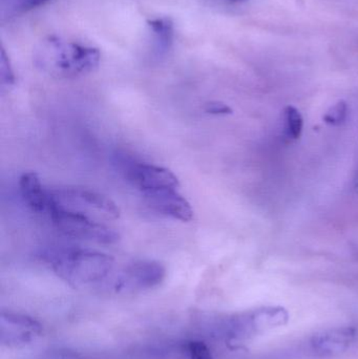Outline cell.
I'll use <instances>...</instances> for the list:
<instances>
[{"label":"cell","mask_w":358,"mask_h":359,"mask_svg":"<svg viewBox=\"0 0 358 359\" xmlns=\"http://www.w3.org/2000/svg\"><path fill=\"white\" fill-rule=\"evenodd\" d=\"M48 1V0H20V2H19V8H20L22 12H27V11L38 8V6H42V4Z\"/></svg>","instance_id":"obj_18"},{"label":"cell","mask_w":358,"mask_h":359,"mask_svg":"<svg viewBox=\"0 0 358 359\" xmlns=\"http://www.w3.org/2000/svg\"><path fill=\"white\" fill-rule=\"evenodd\" d=\"M288 313L284 308L267 307L249 312L247 316L237 318L231 328L233 337L252 335L273 327L283 326L287 323Z\"/></svg>","instance_id":"obj_8"},{"label":"cell","mask_w":358,"mask_h":359,"mask_svg":"<svg viewBox=\"0 0 358 359\" xmlns=\"http://www.w3.org/2000/svg\"><path fill=\"white\" fill-rule=\"evenodd\" d=\"M347 116H348V105L344 100H340L333 107H330L329 111L324 116V121L330 126H340L345 123Z\"/></svg>","instance_id":"obj_14"},{"label":"cell","mask_w":358,"mask_h":359,"mask_svg":"<svg viewBox=\"0 0 358 359\" xmlns=\"http://www.w3.org/2000/svg\"><path fill=\"white\" fill-rule=\"evenodd\" d=\"M153 36V48L158 58L165 56L174 42V22L167 17L149 19L147 21Z\"/></svg>","instance_id":"obj_12"},{"label":"cell","mask_w":358,"mask_h":359,"mask_svg":"<svg viewBox=\"0 0 358 359\" xmlns=\"http://www.w3.org/2000/svg\"><path fill=\"white\" fill-rule=\"evenodd\" d=\"M98 48L67 41L56 36L41 41L34 53V62L43 73L61 79L88 75L98 67Z\"/></svg>","instance_id":"obj_1"},{"label":"cell","mask_w":358,"mask_h":359,"mask_svg":"<svg viewBox=\"0 0 358 359\" xmlns=\"http://www.w3.org/2000/svg\"><path fill=\"white\" fill-rule=\"evenodd\" d=\"M204 111L209 115L226 116L233 114V109L226 103L220 102V101H212L206 103L204 107Z\"/></svg>","instance_id":"obj_17"},{"label":"cell","mask_w":358,"mask_h":359,"mask_svg":"<svg viewBox=\"0 0 358 359\" xmlns=\"http://www.w3.org/2000/svg\"><path fill=\"white\" fill-rule=\"evenodd\" d=\"M21 198L35 212H48L50 204V190L42 185L36 172H25L19 179Z\"/></svg>","instance_id":"obj_11"},{"label":"cell","mask_w":358,"mask_h":359,"mask_svg":"<svg viewBox=\"0 0 358 359\" xmlns=\"http://www.w3.org/2000/svg\"><path fill=\"white\" fill-rule=\"evenodd\" d=\"M14 84V72H13L6 52L4 48H1V55H0V86H1V90L12 88Z\"/></svg>","instance_id":"obj_15"},{"label":"cell","mask_w":358,"mask_h":359,"mask_svg":"<svg viewBox=\"0 0 358 359\" xmlns=\"http://www.w3.org/2000/svg\"><path fill=\"white\" fill-rule=\"evenodd\" d=\"M285 116V133L286 136L292 140H298L303 133L304 128V119L302 114L296 107L288 105L284 111Z\"/></svg>","instance_id":"obj_13"},{"label":"cell","mask_w":358,"mask_h":359,"mask_svg":"<svg viewBox=\"0 0 358 359\" xmlns=\"http://www.w3.org/2000/svg\"><path fill=\"white\" fill-rule=\"evenodd\" d=\"M229 1H231V2H241V1H244V0H229Z\"/></svg>","instance_id":"obj_19"},{"label":"cell","mask_w":358,"mask_h":359,"mask_svg":"<svg viewBox=\"0 0 358 359\" xmlns=\"http://www.w3.org/2000/svg\"><path fill=\"white\" fill-rule=\"evenodd\" d=\"M189 359H214L209 348L203 341H189L187 345Z\"/></svg>","instance_id":"obj_16"},{"label":"cell","mask_w":358,"mask_h":359,"mask_svg":"<svg viewBox=\"0 0 358 359\" xmlns=\"http://www.w3.org/2000/svg\"><path fill=\"white\" fill-rule=\"evenodd\" d=\"M48 213L55 227L65 236L99 244H115L119 241L118 232L95 221L90 215L53 204L50 205Z\"/></svg>","instance_id":"obj_3"},{"label":"cell","mask_w":358,"mask_h":359,"mask_svg":"<svg viewBox=\"0 0 358 359\" xmlns=\"http://www.w3.org/2000/svg\"><path fill=\"white\" fill-rule=\"evenodd\" d=\"M115 164L126 181L138 188L142 194L180 187V182L176 175L162 166L137 161L124 154L116 156Z\"/></svg>","instance_id":"obj_5"},{"label":"cell","mask_w":358,"mask_h":359,"mask_svg":"<svg viewBox=\"0 0 358 359\" xmlns=\"http://www.w3.org/2000/svg\"><path fill=\"white\" fill-rule=\"evenodd\" d=\"M357 329L353 327H338L313 335L311 348L322 358L340 355L350 348L357 339Z\"/></svg>","instance_id":"obj_10"},{"label":"cell","mask_w":358,"mask_h":359,"mask_svg":"<svg viewBox=\"0 0 358 359\" xmlns=\"http://www.w3.org/2000/svg\"><path fill=\"white\" fill-rule=\"evenodd\" d=\"M143 194L147 204L157 212L181 222L193 219V210L191 204L179 194L177 188H165Z\"/></svg>","instance_id":"obj_9"},{"label":"cell","mask_w":358,"mask_h":359,"mask_svg":"<svg viewBox=\"0 0 358 359\" xmlns=\"http://www.w3.org/2000/svg\"><path fill=\"white\" fill-rule=\"evenodd\" d=\"M50 204L84 215H102L115 219L120 217V209L104 194L85 188L69 187L50 190Z\"/></svg>","instance_id":"obj_4"},{"label":"cell","mask_w":358,"mask_h":359,"mask_svg":"<svg viewBox=\"0 0 358 359\" xmlns=\"http://www.w3.org/2000/svg\"><path fill=\"white\" fill-rule=\"evenodd\" d=\"M355 187H358V177L357 181H355Z\"/></svg>","instance_id":"obj_20"},{"label":"cell","mask_w":358,"mask_h":359,"mask_svg":"<svg viewBox=\"0 0 358 359\" xmlns=\"http://www.w3.org/2000/svg\"><path fill=\"white\" fill-rule=\"evenodd\" d=\"M41 333L42 325L31 316L12 312L0 314V343L4 347H23Z\"/></svg>","instance_id":"obj_7"},{"label":"cell","mask_w":358,"mask_h":359,"mask_svg":"<svg viewBox=\"0 0 358 359\" xmlns=\"http://www.w3.org/2000/svg\"><path fill=\"white\" fill-rule=\"evenodd\" d=\"M42 257L58 278L75 288L104 280L115 264L111 255L90 249L55 248Z\"/></svg>","instance_id":"obj_2"},{"label":"cell","mask_w":358,"mask_h":359,"mask_svg":"<svg viewBox=\"0 0 358 359\" xmlns=\"http://www.w3.org/2000/svg\"><path fill=\"white\" fill-rule=\"evenodd\" d=\"M166 276L163 264L153 259H141L128 265L116 282L118 291H144L162 284Z\"/></svg>","instance_id":"obj_6"}]
</instances>
